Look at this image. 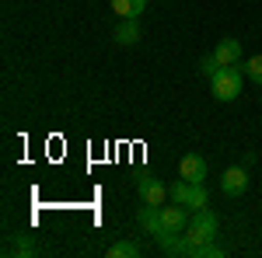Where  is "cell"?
I'll list each match as a JSON object with an SVG mask.
<instances>
[{
	"instance_id": "15",
	"label": "cell",
	"mask_w": 262,
	"mask_h": 258,
	"mask_svg": "<svg viewBox=\"0 0 262 258\" xmlns=\"http://www.w3.org/2000/svg\"><path fill=\"white\" fill-rule=\"evenodd\" d=\"M200 70L206 74V77H213V74L221 70V63H217V56H213V53H210V56H203V60H200Z\"/></svg>"
},
{
	"instance_id": "2",
	"label": "cell",
	"mask_w": 262,
	"mask_h": 258,
	"mask_svg": "<svg viewBox=\"0 0 262 258\" xmlns=\"http://www.w3.org/2000/svg\"><path fill=\"white\" fill-rule=\"evenodd\" d=\"M182 238L189 241V244H213L217 241V213H210L206 206L192 209V220H189V227H185Z\"/></svg>"
},
{
	"instance_id": "10",
	"label": "cell",
	"mask_w": 262,
	"mask_h": 258,
	"mask_svg": "<svg viewBox=\"0 0 262 258\" xmlns=\"http://www.w3.org/2000/svg\"><path fill=\"white\" fill-rule=\"evenodd\" d=\"M112 39L119 45H137L140 42V21L137 18H122L116 28H112Z\"/></svg>"
},
{
	"instance_id": "5",
	"label": "cell",
	"mask_w": 262,
	"mask_h": 258,
	"mask_svg": "<svg viewBox=\"0 0 262 258\" xmlns=\"http://www.w3.org/2000/svg\"><path fill=\"white\" fill-rule=\"evenodd\" d=\"M189 209L175 202V206H161V223H164V234H185V227H189Z\"/></svg>"
},
{
	"instance_id": "16",
	"label": "cell",
	"mask_w": 262,
	"mask_h": 258,
	"mask_svg": "<svg viewBox=\"0 0 262 258\" xmlns=\"http://www.w3.org/2000/svg\"><path fill=\"white\" fill-rule=\"evenodd\" d=\"M143 4H147V0H133V14H137V18L143 14Z\"/></svg>"
},
{
	"instance_id": "1",
	"label": "cell",
	"mask_w": 262,
	"mask_h": 258,
	"mask_svg": "<svg viewBox=\"0 0 262 258\" xmlns=\"http://www.w3.org/2000/svg\"><path fill=\"white\" fill-rule=\"evenodd\" d=\"M245 87V70L234 63V66H221L213 77H210V91L217 101H234Z\"/></svg>"
},
{
	"instance_id": "11",
	"label": "cell",
	"mask_w": 262,
	"mask_h": 258,
	"mask_svg": "<svg viewBox=\"0 0 262 258\" xmlns=\"http://www.w3.org/2000/svg\"><path fill=\"white\" fill-rule=\"evenodd\" d=\"M213 56L221 66H234V63H242V42L238 39H221L217 42V49H213Z\"/></svg>"
},
{
	"instance_id": "3",
	"label": "cell",
	"mask_w": 262,
	"mask_h": 258,
	"mask_svg": "<svg viewBox=\"0 0 262 258\" xmlns=\"http://www.w3.org/2000/svg\"><path fill=\"white\" fill-rule=\"evenodd\" d=\"M171 199L182 202V206H189V209H203V206L210 202L203 181H185V178H179L175 185H171Z\"/></svg>"
},
{
	"instance_id": "6",
	"label": "cell",
	"mask_w": 262,
	"mask_h": 258,
	"mask_svg": "<svg viewBox=\"0 0 262 258\" xmlns=\"http://www.w3.org/2000/svg\"><path fill=\"white\" fill-rule=\"evenodd\" d=\"M4 255H7V258H35V255H39V244H35L32 234H7Z\"/></svg>"
},
{
	"instance_id": "13",
	"label": "cell",
	"mask_w": 262,
	"mask_h": 258,
	"mask_svg": "<svg viewBox=\"0 0 262 258\" xmlns=\"http://www.w3.org/2000/svg\"><path fill=\"white\" fill-rule=\"evenodd\" d=\"M245 77L262 87V56H248V60H245Z\"/></svg>"
},
{
	"instance_id": "4",
	"label": "cell",
	"mask_w": 262,
	"mask_h": 258,
	"mask_svg": "<svg viewBox=\"0 0 262 258\" xmlns=\"http://www.w3.org/2000/svg\"><path fill=\"white\" fill-rule=\"evenodd\" d=\"M137 196H140L143 202H150V206H164V199H171V189H168L161 178L143 175V178H137Z\"/></svg>"
},
{
	"instance_id": "14",
	"label": "cell",
	"mask_w": 262,
	"mask_h": 258,
	"mask_svg": "<svg viewBox=\"0 0 262 258\" xmlns=\"http://www.w3.org/2000/svg\"><path fill=\"white\" fill-rule=\"evenodd\" d=\"M108 4H112V11H116L119 18H137V14H133V0H108Z\"/></svg>"
},
{
	"instance_id": "7",
	"label": "cell",
	"mask_w": 262,
	"mask_h": 258,
	"mask_svg": "<svg viewBox=\"0 0 262 258\" xmlns=\"http://www.w3.org/2000/svg\"><path fill=\"white\" fill-rule=\"evenodd\" d=\"M221 192L231 196V199L245 196V192H248V171H245V168H227L221 175Z\"/></svg>"
},
{
	"instance_id": "12",
	"label": "cell",
	"mask_w": 262,
	"mask_h": 258,
	"mask_svg": "<svg viewBox=\"0 0 262 258\" xmlns=\"http://www.w3.org/2000/svg\"><path fill=\"white\" fill-rule=\"evenodd\" d=\"M137 255H140V244L137 241H119V244H112L105 251V258H137Z\"/></svg>"
},
{
	"instance_id": "9",
	"label": "cell",
	"mask_w": 262,
	"mask_h": 258,
	"mask_svg": "<svg viewBox=\"0 0 262 258\" xmlns=\"http://www.w3.org/2000/svg\"><path fill=\"white\" fill-rule=\"evenodd\" d=\"M179 175L185 181H203L206 178V160H203L200 154H185V157L179 160Z\"/></svg>"
},
{
	"instance_id": "8",
	"label": "cell",
	"mask_w": 262,
	"mask_h": 258,
	"mask_svg": "<svg viewBox=\"0 0 262 258\" xmlns=\"http://www.w3.org/2000/svg\"><path fill=\"white\" fill-rule=\"evenodd\" d=\"M137 220H140V227L150 234V238L158 241L164 234V223H161V206H150V202H143V209L137 213Z\"/></svg>"
}]
</instances>
